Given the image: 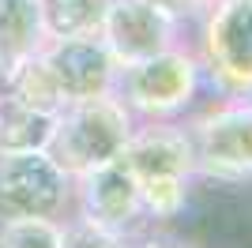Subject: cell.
Returning <instances> with one entry per match:
<instances>
[{
	"instance_id": "11",
	"label": "cell",
	"mask_w": 252,
	"mask_h": 248,
	"mask_svg": "<svg viewBox=\"0 0 252 248\" xmlns=\"http://www.w3.org/2000/svg\"><path fill=\"white\" fill-rule=\"evenodd\" d=\"M45 27L38 0H0V68L42 53Z\"/></svg>"
},
{
	"instance_id": "6",
	"label": "cell",
	"mask_w": 252,
	"mask_h": 248,
	"mask_svg": "<svg viewBox=\"0 0 252 248\" xmlns=\"http://www.w3.org/2000/svg\"><path fill=\"white\" fill-rule=\"evenodd\" d=\"M72 173H64L45 151L0 155V222L8 218H68Z\"/></svg>"
},
{
	"instance_id": "16",
	"label": "cell",
	"mask_w": 252,
	"mask_h": 248,
	"mask_svg": "<svg viewBox=\"0 0 252 248\" xmlns=\"http://www.w3.org/2000/svg\"><path fill=\"white\" fill-rule=\"evenodd\" d=\"M132 248H200L196 241H189L177 229H162V226H147L143 233L132 237Z\"/></svg>"
},
{
	"instance_id": "15",
	"label": "cell",
	"mask_w": 252,
	"mask_h": 248,
	"mask_svg": "<svg viewBox=\"0 0 252 248\" xmlns=\"http://www.w3.org/2000/svg\"><path fill=\"white\" fill-rule=\"evenodd\" d=\"M64 248H132V237L98 229L83 218H64Z\"/></svg>"
},
{
	"instance_id": "7",
	"label": "cell",
	"mask_w": 252,
	"mask_h": 248,
	"mask_svg": "<svg viewBox=\"0 0 252 248\" xmlns=\"http://www.w3.org/2000/svg\"><path fill=\"white\" fill-rule=\"evenodd\" d=\"M72 181L75 185H72V215L68 218H83L98 229L125 233V237H136L147 229L139 181L121 158L98 165V169H87Z\"/></svg>"
},
{
	"instance_id": "2",
	"label": "cell",
	"mask_w": 252,
	"mask_h": 248,
	"mask_svg": "<svg viewBox=\"0 0 252 248\" xmlns=\"http://www.w3.org/2000/svg\"><path fill=\"white\" fill-rule=\"evenodd\" d=\"M185 124L200 185H252V98L211 94L185 117Z\"/></svg>"
},
{
	"instance_id": "10",
	"label": "cell",
	"mask_w": 252,
	"mask_h": 248,
	"mask_svg": "<svg viewBox=\"0 0 252 248\" xmlns=\"http://www.w3.org/2000/svg\"><path fill=\"white\" fill-rule=\"evenodd\" d=\"M53 121H57V113H49V109H38V105L0 94V155L45 151L53 135Z\"/></svg>"
},
{
	"instance_id": "3",
	"label": "cell",
	"mask_w": 252,
	"mask_h": 248,
	"mask_svg": "<svg viewBox=\"0 0 252 248\" xmlns=\"http://www.w3.org/2000/svg\"><path fill=\"white\" fill-rule=\"evenodd\" d=\"M132 128H136V117L113 94L109 98H91V102H64L57 109L45 155L64 173L79 177L87 169H98V165L121 158Z\"/></svg>"
},
{
	"instance_id": "1",
	"label": "cell",
	"mask_w": 252,
	"mask_h": 248,
	"mask_svg": "<svg viewBox=\"0 0 252 248\" xmlns=\"http://www.w3.org/2000/svg\"><path fill=\"white\" fill-rule=\"evenodd\" d=\"M207 94V72L192 41H181L158 57L117 68L113 87V98L136 121H185Z\"/></svg>"
},
{
	"instance_id": "14",
	"label": "cell",
	"mask_w": 252,
	"mask_h": 248,
	"mask_svg": "<svg viewBox=\"0 0 252 248\" xmlns=\"http://www.w3.org/2000/svg\"><path fill=\"white\" fill-rule=\"evenodd\" d=\"M0 248H64V218H8Z\"/></svg>"
},
{
	"instance_id": "5",
	"label": "cell",
	"mask_w": 252,
	"mask_h": 248,
	"mask_svg": "<svg viewBox=\"0 0 252 248\" xmlns=\"http://www.w3.org/2000/svg\"><path fill=\"white\" fill-rule=\"evenodd\" d=\"M98 38L117 61V68H125L158 57L181 41H192V27L173 15L162 0H109Z\"/></svg>"
},
{
	"instance_id": "4",
	"label": "cell",
	"mask_w": 252,
	"mask_h": 248,
	"mask_svg": "<svg viewBox=\"0 0 252 248\" xmlns=\"http://www.w3.org/2000/svg\"><path fill=\"white\" fill-rule=\"evenodd\" d=\"M192 49L207 72L211 94L252 98V0H211L192 23Z\"/></svg>"
},
{
	"instance_id": "17",
	"label": "cell",
	"mask_w": 252,
	"mask_h": 248,
	"mask_svg": "<svg viewBox=\"0 0 252 248\" xmlns=\"http://www.w3.org/2000/svg\"><path fill=\"white\" fill-rule=\"evenodd\" d=\"M0 72H4V68H0Z\"/></svg>"
},
{
	"instance_id": "13",
	"label": "cell",
	"mask_w": 252,
	"mask_h": 248,
	"mask_svg": "<svg viewBox=\"0 0 252 248\" xmlns=\"http://www.w3.org/2000/svg\"><path fill=\"white\" fill-rule=\"evenodd\" d=\"M109 0H38L45 41L53 38H94L102 31Z\"/></svg>"
},
{
	"instance_id": "12",
	"label": "cell",
	"mask_w": 252,
	"mask_h": 248,
	"mask_svg": "<svg viewBox=\"0 0 252 248\" xmlns=\"http://www.w3.org/2000/svg\"><path fill=\"white\" fill-rule=\"evenodd\" d=\"M0 94H8L15 102H27V105H38V109H49V113H57L64 105L61 91H57V83H53V72L42 61V53L23 57V61H15L11 68H4V72H0Z\"/></svg>"
},
{
	"instance_id": "8",
	"label": "cell",
	"mask_w": 252,
	"mask_h": 248,
	"mask_svg": "<svg viewBox=\"0 0 252 248\" xmlns=\"http://www.w3.org/2000/svg\"><path fill=\"white\" fill-rule=\"evenodd\" d=\"M42 61L53 72V83L64 102L109 98L117 87V61L102 38H53L42 45Z\"/></svg>"
},
{
	"instance_id": "9",
	"label": "cell",
	"mask_w": 252,
	"mask_h": 248,
	"mask_svg": "<svg viewBox=\"0 0 252 248\" xmlns=\"http://www.w3.org/2000/svg\"><path fill=\"white\" fill-rule=\"evenodd\" d=\"M121 162L136 181H162V177H192L196 181V155L185 121H136Z\"/></svg>"
}]
</instances>
